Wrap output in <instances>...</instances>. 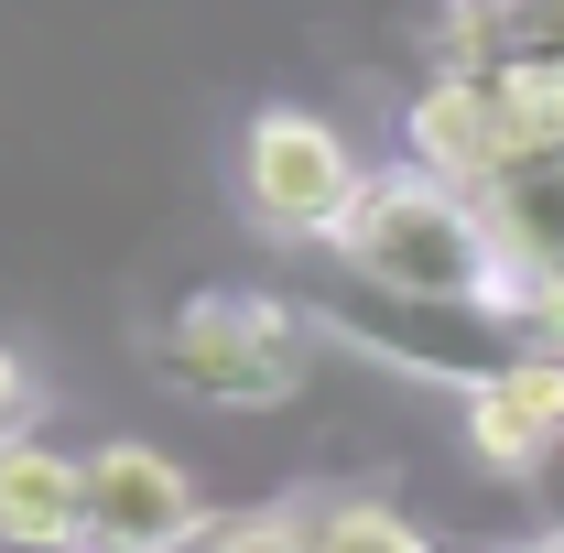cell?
<instances>
[{
    "label": "cell",
    "instance_id": "cell-1",
    "mask_svg": "<svg viewBox=\"0 0 564 553\" xmlns=\"http://www.w3.org/2000/svg\"><path fill=\"white\" fill-rule=\"evenodd\" d=\"M326 261L369 293H402V304H478V315H521L532 326V272L521 250L499 239V217L434 174H369V196L348 207V228L326 239Z\"/></svg>",
    "mask_w": 564,
    "mask_h": 553
},
{
    "label": "cell",
    "instance_id": "cell-2",
    "mask_svg": "<svg viewBox=\"0 0 564 553\" xmlns=\"http://www.w3.org/2000/svg\"><path fill=\"white\" fill-rule=\"evenodd\" d=\"M315 315L304 304H272V293H185L163 326H152V369L163 391L185 402H217V413H272L304 391L315 369Z\"/></svg>",
    "mask_w": 564,
    "mask_h": 553
},
{
    "label": "cell",
    "instance_id": "cell-3",
    "mask_svg": "<svg viewBox=\"0 0 564 553\" xmlns=\"http://www.w3.org/2000/svg\"><path fill=\"white\" fill-rule=\"evenodd\" d=\"M239 196L250 217L272 228V239H304V250H326L348 207L369 196V174H358V152L337 120H315V109H261L250 131H239Z\"/></svg>",
    "mask_w": 564,
    "mask_h": 553
},
{
    "label": "cell",
    "instance_id": "cell-4",
    "mask_svg": "<svg viewBox=\"0 0 564 553\" xmlns=\"http://www.w3.org/2000/svg\"><path fill=\"white\" fill-rule=\"evenodd\" d=\"M87 553H207V499L152 445H98L87 456Z\"/></svg>",
    "mask_w": 564,
    "mask_h": 553
},
{
    "label": "cell",
    "instance_id": "cell-5",
    "mask_svg": "<svg viewBox=\"0 0 564 553\" xmlns=\"http://www.w3.org/2000/svg\"><path fill=\"white\" fill-rule=\"evenodd\" d=\"M402 152H413V174L456 185V196H478V207H489L499 185L521 174V163H510V141H499L489 87H478L467 66H445V76L413 98V109H402Z\"/></svg>",
    "mask_w": 564,
    "mask_h": 553
},
{
    "label": "cell",
    "instance_id": "cell-6",
    "mask_svg": "<svg viewBox=\"0 0 564 553\" xmlns=\"http://www.w3.org/2000/svg\"><path fill=\"white\" fill-rule=\"evenodd\" d=\"M467 445L489 456L499 478L543 467V456L564 445V358H554V347H521V358H499L489 380L467 391Z\"/></svg>",
    "mask_w": 564,
    "mask_h": 553
},
{
    "label": "cell",
    "instance_id": "cell-7",
    "mask_svg": "<svg viewBox=\"0 0 564 553\" xmlns=\"http://www.w3.org/2000/svg\"><path fill=\"white\" fill-rule=\"evenodd\" d=\"M87 456L11 434L0 445V553H87Z\"/></svg>",
    "mask_w": 564,
    "mask_h": 553
},
{
    "label": "cell",
    "instance_id": "cell-8",
    "mask_svg": "<svg viewBox=\"0 0 564 553\" xmlns=\"http://www.w3.org/2000/svg\"><path fill=\"white\" fill-rule=\"evenodd\" d=\"M467 76L489 87L510 163H554V152H564V55L521 44V55H489V66H467Z\"/></svg>",
    "mask_w": 564,
    "mask_h": 553
},
{
    "label": "cell",
    "instance_id": "cell-9",
    "mask_svg": "<svg viewBox=\"0 0 564 553\" xmlns=\"http://www.w3.org/2000/svg\"><path fill=\"white\" fill-rule=\"evenodd\" d=\"M489 217H499V239L521 250V272H532V282L564 272V152H554V163H521V174L489 196Z\"/></svg>",
    "mask_w": 564,
    "mask_h": 553
},
{
    "label": "cell",
    "instance_id": "cell-10",
    "mask_svg": "<svg viewBox=\"0 0 564 553\" xmlns=\"http://www.w3.org/2000/svg\"><path fill=\"white\" fill-rule=\"evenodd\" d=\"M293 521H304V553H434L413 521H402L391 499H369V488H326V499H304Z\"/></svg>",
    "mask_w": 564,
    "mask_h": 553
},
{
    "label": "cell",
    "instance_id": "cell-11",
    "mask_svg": "<svg viewBox=\"0 0 564 553\" xmlns=\"http://www.w3.org/2000/svg\"><path fill=\"white\" fill-rule=\"evenodd\" d=\"M207 553H304V521L272 510V521H239V532H207Z\"/></svg>",
    "mask_w": 564,
    "mask_h": 553
},
{
    "label": "cell",
    "instance_id": "cell-12",
    "mask_svg": "<svg viewBox=\"0 0 564 553\" xmlns=\"http://www.w3.org/2000/svg\"><path fill=\"white\" fill-rule=\"evenodd\" d=\"M532 347H554V358H564V272L532 282Z\"/></svg>",
    "mask_w": 564,
    "mask_h": 553
},
{
    "label": "cell",
    "instance_id": "cell-13",
    "mask_svg": "<svg viewBox=\"0 0 564 553\" xmlns=\"http://www.w3.org/2000/svg\"><path fill=\"white\" fill-rule=\"evenodd\" d=\"M22 413H33V380H22V358H11V347H0V445H11V434H22Z\"/></svg>",
    "mask_w": 564,
    "mask_h": 553
},
{
    "label": "cell",
    "instance_id": "cell-14",
    "mask_svg": "<svg viewBox=\"0 0 564 553\" xmlns=\"http://www.w3.org/2000/svg\"><path fill=\"white\" fill-rule=\"evenodd\" d=\"M532 553H564V532H554V543H532Z\"/></svg>",
    "mask_w": 564,
    "mask_h": 553
}]
</instances>
